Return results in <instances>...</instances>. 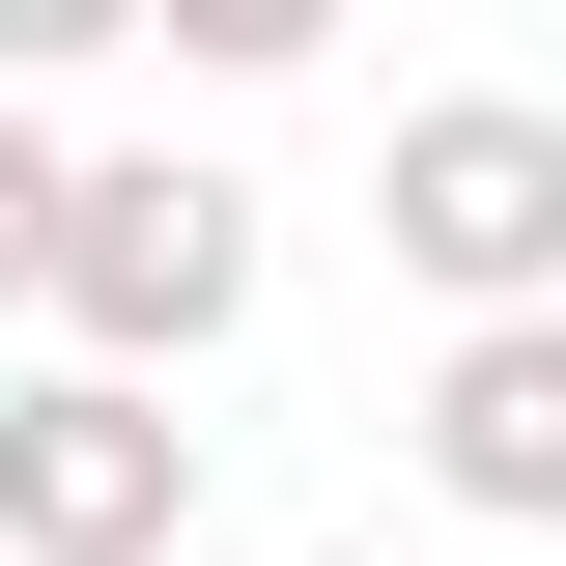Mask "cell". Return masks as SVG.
Masks as SVG:
<instances>
[{
	"label": "cell",
	"instance_id": "6da1fadb",
	"mask_svg": "<svg viewBox=\"0 0 566 566\" xmlns=\"http://www.w3.org/2000/svg\"><path fill=\"white\" fill-rule=\"evenodd\" d=\"M57 283L114 312V340H199L227 283H255V227H227L199 170H85V227H57Z\"/></svg>",
	"mask_w": 566,
	"mask_h": 566
},
{
	"label": "cell",
	"instance_id": "7a4b0ae2",
	"mask_svg": "<svg viewBox=\"0 0 566 566\" xmlns=\"http://www.w3.org/2000/svg\"><path fill=\"white\" fill-rule=\"evenodd\" d=\"M397 255L538 283V255H566V142H538V114H424V142H397Z\"/></svg>",
	"mask_w": 566,
	"mask_h": 566
},
{
	"label": "cell",
	"instance_id": "3957f363",
	"mask_svg": "<svg viewBox=\"0 0 566 566\" xmlns=\"http://www.w3.org/2000/svg\"><path fill=\"white\" fill-rule=\"evenodd\" d=\"M142 510H170V424H142V397H29V424H0V538L114 566Z\"/></svg>",
	"mask_w": 566,
	"mask_h": 566
},
{
	"label": "cell",
	"instance_id": "277c9868",
	"mask_svg": "<svg viewBox=\"0 0 566 566\" xmlns=\"http://www.w3.org/2000/svg\"><path fill=\"white\" fill-rule=\"evenodd\" d=\"M453 482H482V510H566V340H482V368H453Z\"/></svg>",
	"mask_w": 566,
	"mask_h": 566
},
{
	"label": "cell",
	"instance_id": "5b68a950",
	"mask_svg": "<svg viewBox=\"0 0 566 566\" xmlns=\"http://www.w3.org/2000/svg\"><path fill=\"white\" fill-rule=\"evenodd\" d=\"M29 199H57V170H29V142H0V283H29V255H57V227H29Z\"/></svg>",
	"mask_w": 566,
	"mask_h": 566
},
{
	"label": "cell",
	"instance_id": "8992f818",
	"mask_svg": "<svg viewBox=\"0 0 566 566\" xmlns=\"http://www.w3.org/2000/svg\"><path fill=\"white\" fill-rule=\"evenodd\" d=\"M199 29H227V57H283V29H312V0H199Z\"/></svg>",
	"mask_w": 566,
	"mask_h": 566
},
{
	"label": "cell",
	"instance_id": "52a82bcc",
	"mask_svg": "<svg viewBox=\"0 0 566 566\" xmlns=\"http://www.w3.org/2000/svg\"><path fill=\"white\" fill-rule=\"evenodd\" d=\"M0 29H114V0H0Z\"/></svg>",
	"mask_w": 566,
	"mask_h": 566
}]
</instances>
